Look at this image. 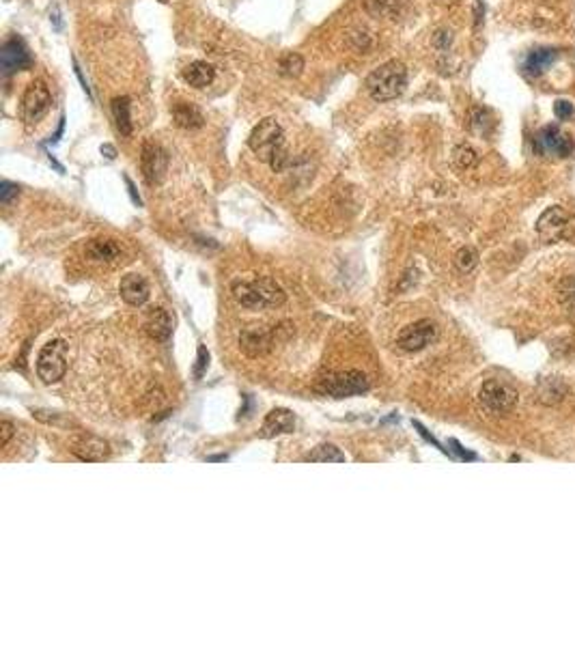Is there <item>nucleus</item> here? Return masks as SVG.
Masks as SVG:
<instances>
[{"label": "nucleus", "instance_id": "nucleus-35", "mask_svg": "<svg viewBox=\"0 0 575 646\" xmlns=\"http://www.w3.org/2000/svg\"><path fill=\"white\" fill-rule=\"evenodd\" d=\"M13 431H15L13 422H9V420H3V422H0V435H3V437H0V446H3V449H5V446L9 444V440H11Z\"/></svg>", "mask_w": 575, "mask_h": 646}, {"label": "nucleus", "instance_id": "nucleus-5", "mask_svg": "<svg viewBox=\"0 0 575 646\" xmlns=\"http://www.w3.org/2000/svg\"><path fill=\"white\" fill-rule=\"evenodd\" d=\"M535 231L541 237V241H545V243H556L560 239H571L575 235V218L558 205L547 207L541 213V218L537 220Z\"/></svg>", "mask_w": 575, "mask_h": 646}, {"label": "nucleus", "instance_id": "nucleus-1", "mask_svg": "<svg viewBox=\"0 0 575 646\" xmlns=\"http://www.w3.org/2000/svg\"><path fill=\"white\" fill-rule=\"evenodd\" d=\"M248 147L253 149V153L261 162H267L274 172H283L289 164L285 132L276 119L259 121V126L253 130V134L248 138Z\"/></svg>", "mask_w": 575, "mask_h": 646}, {"label": "nucleus", "instance_id": "nucleus-34", "mask_svg": "<svg viewBox=\"0 0 575 646\" xmlns=\"http://www.w3.org/2000/svg\"><path fill=\"white\" fill-rule=\"evenodd\" d=\"M554 114H556L558 121H569L573 117V104L567 102V99H558V102L554 104Z\"/></svg>", "mask_w": 575, "mask_h": 646}, {"label": "nucleus", "instance_id": "nucleus-11", "mask_svg": "<svg viewBox=\"0 0 575 646\" xmlns=\"http://www.w3.org/2000/svg\"><path fill=\"white\" fill-rule=\"evenodd\" d=\"M140 162H142V175H144L147 183L156 186V183L164 181L166 168H168V156H166V151L160 144L147 140L142 144V158H140Z\"/></svg>", "mask_w": 575, "mask_h": 646}, {"label": "nucleus", "instance_id": "nucleus-15", "mask_svg": "<svg viewBox=\"0 0 575 646\" xmlns=\"http://www.w3.org/2000/svg\"><path fill=\"white\" fill-rule=\"evenodd\" d=\"M293 431H295V416L287 407L271 410L265 416L263 427H261L263 437H276V435H285V433H293Z\"/></svg>", "mask_w": 575, "mask_h": 646}, {"label": "nucleus", "instance_id": "nucleus-42", "mask_svg": "<svg viewBox=\"0 0 575 646\" xmlns=\"http://www.w3.org/2000/svg\"><path fill=\"white\" fill-rule=\"evenodd\" d=\"M207 461H227V455H214V457H207Z\"/></svg>", "mask_w": 575, "mask_h": 646}, {"label": "nucleus", "instance_id": "nucleus-41", "mask_svg": "<svg viewBox=\"0 0 575 646\" xmlns=\"http://www.w3.org/2000/svg\"><path fill=\"white\" fill-rule=\"evenodd\" d=\"M481 20H483V3H477V27H481Z\"/></svg>", "mask_w": 575, "mask_h": 646}, {"label": "nucleus", "instance_id": "nucleus-16", "mask_svg": "<svg viewBox=\"0 0 575 646\" xmlns=\"http://www.w3.org/2000/svg\"><path fill=\"white\" fill-rule=\"evenodd\" d=\"M31 65V57L27 52V47H24L17 39H9L5 41L3 50H0V67L7 73H13V71H20L24 67Z\"/></svg>", "mask_w": 575, "mask_h": 646}, {"label": "nucleus", "instance_id": "nucleus-27", "mask_svg": "<svg viewBox=\"0 0 575 646\" xmlns=\"http://www.w3.org/2000/svg\"><path fill=\"white\" fill-rule=\"evenodd\" d=\"M278 69H281L283 76H287V78H297L299 73L304 71V59L299 57L297 52H287V54L281 57Z\"/></svg>", "mask_w": 575, "mask_h": 646}, {"label": "nucleus", "instance_id": "nucleus-10", "mask_svg": "<svg viewBox=\"0 0 575 646\" xmlns=\"http://www.w3.org/2000/svg\"><path fill=\"white\" fill-rule=\"evenodd\" d=\"M438 338V326L431 319H418L410 326H405L396 336V345L403 352H420L429 347Z\"/></svg>", "mask_w": 575, "mask_h": 646}, {"label": "nucleus", "instance_id": "nucleus-13", "mask_svg": "<svg viewBox=\"0 0 575 646\" xmlns=\"http://www.w3.org/2000/svg\"><path fill=\"white\" fill-rule=\"evenodd\" d=\"M271 345H274V334L269 330L246 328L239 334V350L250 358H259L267 354L271 350Z\"/></svg>", "mask_w": 575, "mask_h": 646}, {"label": "nucleus", "instance_id": "nucleus-30", "mask_svg": "<svg viewBox=\"0 0 575 646\" xmlns=\"http://www.w3.org/2000/svg\"><path fill=\"white\" fill-rule=\"evenodd\" d=\"M556 293H558L560 304H565V306L575 304V276H565L556 285Z\"/></svg>", "mask_w": 575, "mask_h": 646}, {"label": "nucleus", "instance_id": "nucleus-32", "mask_svg": "<svg viewBox=\"0 0 575 646\" xmlns=\"http://www.w3.org/2000/svg\"><path fill=\"white\" fill-rule=\"evenodd\" d=\"M451 43H453V33H451V31H448V29L435 31V35H433V45H435L438 50L446 52V50L451 47Z\"/></svg>", "mask_w": 575, "mask_h": 646}, {"label": "nucleus", "instance_id": "nucleus-19", "mask_svg": "<svg viewBox=\"0 0 575 646\" xmlns=\"http://www.w3.org/2000/svg\"><path fill=\"white\" fill-rule=\"evenodd\" d=\"M558 50L556 47H537L526 57V63H523V69H526L528 76H543V73L554 65V61L558 59Z\"/></svg>", "mask_w": 575, "mask_h": 646}, {"label": "nucleus", "instance_id": "nucleus-29", "mask_svg": "<svg viewBox=\"0 0 575 646\" xmlns=\"http://www.w3.org/2000/svg\"><path fill=\"white\" fill-rule=\"evenodd\" d=\"M453 160H455V164L461 168V170H468V168H474L479 164V156H477V151L470 147V144H457L455 149H453Z\"/></svg>", "mask_w": 575, "mask_h": 646}, {"label": "nucleus", "instance_id": "nucleus-36", "mask_svg": "<svg viewBox=\"0 0 575 646\" xmlns=\"http://www.w3.org/2000/svg\"><path fill=\"white\" fill-rule=\"evenodd\" d=\"M414 429H418V433H420V435H422L424 440H427V442H431V444L435 446V449H440V451H442L444 455H448V451H446V449H442V444H440V442H438V440H435V437H433V435H431V433H429L427 429H424V427L420 425L418 420H414Z\"/></svg>", "mask_w": 575, "mask_h": 646}, {"label": "nucleus", "instance_id": "nucleus-4", "mask_svg": "<svg viewBox=\"0 0 575 646\" xmlns=\"http://www.w3.org/2000/svg\"><path fill=\"white\" fill-rule=\"evenodd\" d=\"M371 388L368 377L362 370H332L328 375H323L317 390L321 394H328L332 399H347V396L362 394Z\"/></svg>", "mask_w": 575, "mask_h": 646}, {"label": "nucleus", "instance_id": "nucleus-33", "mask_svg": "<svg viewBox=\"0 0 575 646\" xmlns=\"http://www.w3.org/2000/svg\"><path fill=\"white\" fill-rule=\"evenodd\" d=\"M17 194H20V188L15 183H11V181L0 183V203L3 205H9Z\"/></svg>", "mask_w": 575, "mask_h": 646}, {"label": "nucleus", "instance_id": "nucleus-38", "mask_svg": "<svg viewBox=\"0 0 575 646\" xmlns=\"http://www.w3.org/2000/svg\"><path fill=\"white\" fill-rule=\"evenodd\" d=\"M125 183H128V192H130V196H132V201H134L136 205H142V201H140V196L136 194V188H134V183H132V179H130V177H125Z\"/></svg>", "mask_w": 575, "mask_h": 646}, {"label": "nucleus", "instance_id": "nucleus-3", "mask_svg": "<svg viewBox=\"0 0 575 646\" xmlns=\"http://www.w3.org/2000/svg\"><path fill=\"white\" fill-rule=\"evenodd\" d=\"M408 87V67L401 61H388L375 67L366 78V91L375 102H392Z\"/></svg>", "mask_w": 575, "mask_h": 646}, {"label": "nucleus", "instance_id": "nucleus-9", "mask_svg": "<svg viewBox=\"0 0 575 646\" xmlns=\"http://www.w3.org/2000/svg\"><path fill=\"white\" fill-rule=\"evenodd\" d=\"M50 104H52V95H50L45 82L35 80L27 87L22 97V119L27 126H35L39 123L45 112L50 110Z\"/></svg>", "mask_w": 575, "mask_h": 646}, {"label": "nucleus", "instance_id": "nucleus-24", "mask_svg": "<svg viewBox=\"0 0 575 646\" xmlns=\"http://www.w3.org/2000/svg\"><path fill=\"white\" fill-rule=\"evenodd\" d=\"M130 108L132 102L128 95L123 97H114L112 99V117L117 123V130L121 132V136H130L132 134V117H130Z\"/></svg>", "mask_w": 575, "mask_h": 646}, {"label": "nucleus", "instance_id": "nucleus-31", "mask_svg": "<svg viewBox=\"0 0 575 646\" xmlns=\"http://www.w3.org/2000/svg\"><path fill=\"white\" fill-rule=\"evenodd\" d=\"M207 366H209V352L205 350V345H201V347H198V354H196V366H194V375H196V380H201V377H203V373L207 370Z\"/></svg>", "mask_w": 575, "mask_h": 646}, {"label": "nucleus", "instance_id": "nucleus-20", "mask_svg": "<svg viewBox=\"0 0 575 646\" xmlns=\"http://www.w3.org/2000/svg\"><path fill=\"white\" fill-rule=\"evenodd\" d=\"M84 253L91 261H97V263H112L121 257V248L117 241L112 239H91L87 241V248Z\"/></svg>", "mask_w": 575, "mask_h": 646}, {"label": "nucleus", "instance_id": "nucleus-37", "mask_svg": "<svg viewBox=\"0 0 575 646\" xmlns=\"http://www.w3.org/2000/svg\"><path fill=\"white\" fill-rule=\"evenodd\" d=\"M451 446H453V453H455L459 459H463V461H474V459H477V455H474V453L463 451V446H461L457 440H451Z\"/></svg>", "mask_w": 575, "mask_h": 646}, {"label": "nucleus", "instance_id": "nucleus-39", "mask_svg": "<svg viewBox=\"0 0 575 646\" xmlns=\"http://www.w3.org/2000/svg\"><path fill=\"white\" fill-rule=\"evenodd\" d=\"M102 153H106V158H108V160H114V147L104 144V147H102Z\"/></svg>", "mask_w": 575, "mask_h": 646}, {"label": "nucleus", "instance_id": "nucleus-23", "mask_svg": "<svg viewBox=\"0 0 575 646\" xmlns=\"http://www.w3.org/2000/svg\"><path fill=\"white\" fill-rule=\"evenodd\" d=\"M408 0H364V11L373 17L396 20L403 13Z\"/></svg>", "mask_w": 575, "mask_h": 646}, {"label": "nucleus", "instance_id": "nucleus-28", "mask_svg": "<svg viewBox=\"0 0 575 646\" xmlns=\"http://www.w3.org/2000/svg\"><path fill=\"white\" fill-rule=\"evenodd\" d=\"M479 265V253L474 250L472 246H463L455 255V267L461 271V274H470V271Z\"/></svg>", "mask_w": 575, "mask_h": 646}, {"label": "nucleus", "instance_id": "nucleus-14", "mask_svg": "<svg viewBox=\"0 0 575 646\" xmlns=\"http://www.w3.org/2000/svg\"><path fill=\"white\" fill-rule=\"evenodd\" d=\"M119 293H121V297L130 306H144L147 300H149V295H151V289H149V283L144 280V276L128 274V276L121 278Z\"/></svg>", "mask_w": 575, "mask_h": 646}, {"label": "nucleus", "instance_id": "nucleus-40", "mask_svg": "<svg viewBox=\"0 0 575 646\" xmlns=\"http://www.w3.org/2000/svg\"><path fill=\"white\" fill-rule=\"evenodd\" d=\"M435 3H440L444 7H455V5H461L463 0H435Z\"/></svg>", "mask_w": 575, "mask_h": 646}, {"label": "nucleus", "instance_id": "nucleus-12", "mask_svg": "<svg viewBox=\"0 0 575 646\" xmlns=\"http://www.w3.org/2000/svg\"><path fill=\"white\" fill-rule=\"evenodd\" d=\"M71 453L82 461H104L110 455V446L102 437L80 435L71 442Z\"/></svg>", "mask_w": 575, "mask_h": 646}, {"label": "nucleus", "instance_id": "nucleus-26", "mask_svg": "<svg viewBox=\"0 0 575 646\" xmlns=\"http://www.w3.org/2000/svg\"><path fill=\"white\" fill-rule=\"evenodd\" d=\"M493 126H495V121H493V117H491L489 110H485V108H474V110L470 112V130H472L474 134L489 136V134L493 132Z\"/></svg>", "mask_w": 575, "mask_h": 646}, {"label": "nucleus", "instance_id": "nucleus-8", "mask_svg": "<svg viewBox=\"0 0 575 646\" xmlns=\"http://www.w3.org/2000/svg\"><path fill=\"white\" fill-rule=\"evenodd\" d=\"M535 151L539 156L552 158H569L575 151V142L569 134H565L558 126H545L535 136Z\"/></svg>", "mask_w": 575, "mask_h": 646}, {"label": "nucleus", "instance_id": "nucleus-2", "mask_svg": "<svg viewBox=\"0 0 575 646\" xmlns=\"http://www.w3.org/2000/svg\"><path fill=\"white\" fill-rule=\"evenodd\" d=\"M235 302L250 310H267L278 308L285 304L287 293L285 289L271 278H257V280H235L233 287Z\"/></svg>", "mask_w": 575, "mask_h": 646}, {"label": "nucleus", "instance_id": "nucleus-25", "mask_svg": "<svg viewBox=\"0 0 575 646\" xmlns=\"http://www.w3.org/2000/svg\"><path fill=\"white\" fill-rule=\"evenodd\" d=\"M304 461H313V463H345V455L341 453V449H336L334 444H321L317 449H313Z\"/></svg>", "mask_w": 575, "mask_h": 646}, {"label": "nucleus", "instance_id": "nucleus-21", "mask_svg": "<svg viewBox=\"0 0 575 646\" xmlns=\"http://www.w3.org/2000/svg\"><path fill=\"white\" fill-rule=\"evenodd\" d=\"M184 80L190 84V87H194V89H205V87H209L211 82H214V78H216V69H214V65H209V63H205V61H194V63H190L186 69H184Z\"/></svg>", "mask_w": 575, "mask_h": 646}, {"label": "nucleus", "instance_id": "nucleus-22", "mask_svg": "<svg viewBox=\"0 0 575 646\" xmlns=\"http://www.w3.org/2000/svg\"><path fill=\"white\" fill-rule=\"evenodd\" d=\"M172 121H174V126L181 128V130H196V128H201L203 123H205L203 112L198 110L194 104H188V102L174 104V108H172Z\"/></svg>", "mask_w": 575, "mask_h": 646}, {"label": "nucleus", "instance_id": "nucleus-17", "mask_svg": "<svg viewBox=\"0 0 575 646\" xmlns=\"http://www.w3.org/2000/svg\"><path fill=\"white\" fill-rule=\"evenodd\" d=\"M174 330V319L166 308H154L144 319V332L154 340H168Z\"/></svg>", "mask_w": 575, "mask_h": 646}, {"label": "nucleus", "instance_id": "nucleus-6", "mask_svg": "<svg viewBox=\"0 0 575 646\" xmlns=\"http://www.w3.org/2000/svg\"><path fill=\"white\" fill-rule=\"evenodd\" d=\"M67 343L63 338H54L41 347L37 356V375L43 384H57L67 373Z\"/></svg>", "mask_w": 575, "mask_h": 646}, {"label": "nucleus", "instance_id": "nucleus-18", "mask_svg": "<svg viewBox=\"0 0 575 646\" xmlns=\"http://www.w3.org/2000/svg\"><path fill=\"white\" fill-rule=\"evenodd\" d=\"M569 394V386L560 377H545L537 384L535 396L541 405H558Z\"/></svg>", "mask_w": 575, "mask_h": 646}, {"label": "nucleus", "instance_id": "nucleus-7", "mask_svg": "<svg viewBox=\"0 0 575 646\" xmlns=\"http://www.w3.org/2000/svg\"><path fill=\"white\" fill-rule=\"evenodd\" d=\"M479 403L487 414L505 416L517 405V390L500 380H489L479 390Z\"/></svg>", "mask_w": 575, "mask_h": 646}]
</instances>
